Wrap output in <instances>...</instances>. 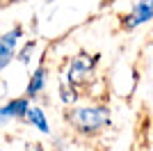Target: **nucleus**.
<instances>
[{"instance_id":"1","label":"nucleus","mask_w":153,"mask_h":151,"mask_svg":"<svg viewBox=\"0 0 153 151\" xmlns=\"http://www.w3.org/2000/svg\"><path fill=\"white\" fill-rule=\"evenodd\" d=\"M66 121L80 135H98L112 124V114H110V108L103 103H91V105H80V108L73 105L66 112Z\"/></svg>"},{"instance_id":"9","label":"nucleus","mask_w":153,"mask_h":151,"mask_svg":"<svg viewBox=\"0 0 153 151\" xmlns=\"http://www.w3.org/2000/svg\"><path fill=\"white\" fill-rule=\"evenodd\" d=\"M34 48H37V41H27L23 48H16V55H14V57H16L21 64H30V60H32L30 55H32V50H34Z\"/></svg>"},{"instance_id":"14","label":"nucleus","mask_w":153,"mask_h":151,"mask_svg":"<svg viewBox=\"0 0 153 151\" xmlns=\"http://www.w3.org/2000/svg\"><path fill=\"white\" fill-rule=\"evenodd\" d=\"M0 151H2V149H0Z\"/></svg>"},{"instance_id":"6","label":"nucleus","mask_w":153,"mask_h":151,"mask_svg":"<svg viewBox=\"0 0 153 151\" xmlns=\"http://www.w3.org/2000/svg\"><path fill=\"white\" fill-rule=\"evenodd\" d=\"M25 121L34 128V131L44 133V135H48V133H51V124H48V117H46L44 108L32 105V103H30V108H27V112H25Z\"/></svg>"},{"instance_id":"8","label":"nucleus","mask_w":153,"mask_h":151,"mask_svg":"<svg viewBox=\"0 0 153 151\" xmlns=\"http://www.w3.org/2000/svg\"><path fill=\"white\" fill-rule=\"evenodd\" d=\"M78 87H73V85H69V82H62L59 85V101H62L64 105H76L78 101Z\"/></svg>"},{"instance_id":"12","label":"nucleus","mask_w":153,"mask_h":151,"mask_svg":"<svg viewBox=\"0 0 153 151\" xmlns=\"http://www.w3.org/2000/svg\"><path fill=\"white\" fill-rule=\"evenodd\" d=\"M9 2H25V0H9Z\"/></svg>"},{"instance_id":"10","label":"nucleus","mask_w":153,"mask_h":151,"mask_svg":"<svg viewBox=\"0 0 153 151\" xmlns=\"http://www.w3.org/2000/svg\"><path fill=\"white\" fill-rule=\"evenodd\" d=\"M25 151H44V147L39 144V142H30V144L25 147Z\"/></svg>"},{"instance_id":"7","label":"nucleus","mask_w":153,"mask_h":151,"mask_svg":"<svg viewBox=\"0 0 153 151\" xmlns=\"http://www.w3.org/2000/svg\"><path fill=\"white\" fill-rule=\"evenodd\" d=\"M46 64H39L37 69H34V73L30 76V80H27V87H25V99H37L41 92H44L46 87Z\"/></svg>"},{"instance_id":"3","label":"nucleus","mask_w":153,"mask_h":151,"mask_svg":"<svg viewBox=\"0 0 153 151\" xmlns=\"http://www.w3.org/2000/svg\"><path fill=\"white\" fill-rule=\"evenodd\" d=\"M151 19H153V0H137L133 9L121 19V30L133 32L142 25H146Z\"/></svg>"},{"instance_id":"13","label":"nucleus","mask_w":153,"mask_h":151,"mask_svg":"<svg viewBox=\"0 0 153 151\" xmlns=\"http://www.w3.org/2000/svg\"><path fill=\"white\" fill-rule=\"evenodd\" d=\"M46 2H53V0H46Z\"/></svg>"},{"instance_id":"2","label":"nucleus","mask_w":153,"mask_h":151,"mask_svg":"<svg viewBox=\"0 0 153 151\" xmlns=\"http://www.w3.org/2000/svg\"><path fill=\"white\" fill-rule=\"evenodd\" d=\"M98 60H101L98 53H91V55L89 53H78V55L71 60L69 69H66L64 82H69L73 87H80L85 82H89V78L94 76L96 67H98Z\"/></svg>"},{"instance_id":"4","label":"nucleus","mask_w":153,"mask_h":151,"mask_svg":"<svg viewBox=\"0 0 153 151\" xmlns=\"http://www.w3.org/2000/svg\"><path fill=\"white\" fill-rule=\"evenodd\" d=\"M21 39H23V28L16 25L12 30H7L5 34H0V71L7 69L12 64L14 55H16V48H19Z\"/></svg>"},{"instance_id":"11","label":"nucleus","mask_w":153,"mask_h":151,"mask_svg":"<svg viewBox=\"0 0 153 151\" xmlns=\"http://www.w3.org/2000/svg\"><path fill=\"white\" fill-rule=\"evenodd\" d=\"M117 0H103V5H114Z\"/></svg>"},{"instance_id":"5","label":"nucleus","mask_w":153,"mask_h":151,"mask_svg":"<svg viewBox=\"0 0 153 151\" xmlns=\"http://www.w3.org/2000/svg\"><path fill=\"white\" fill-rule=\"evenodd\" d=\"M27 108H30V99H25V96L9 99L5 105H0V126H5L12 119H25Z\"/></svg>"}]
</instances>
